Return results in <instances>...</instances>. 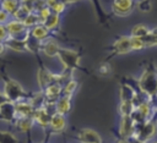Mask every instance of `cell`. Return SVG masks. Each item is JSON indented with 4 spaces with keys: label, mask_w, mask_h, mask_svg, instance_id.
Listing matches in <instances>:
<instances>
[{
    "label": "cell",
    "mask_w": 157,
    "mask_h": 143,
    "mask_svg": "<svg viewBox=\"0 0 157 143\" xmlns=\"http://www.w3.org/2000/svg\"><path fill=\"white\" fill-rule=\"evenodd\" d=\"M9 37V33L6 31L5 24H0V42H4Z\"/></svg>",
    "instance_id": "obj_34"
},
{
    "label": "cell",
    "mask_w": 157,
    "mask_h": 143,
    "mask_svg": "<svg viewBox=\"0 0 157 143\" xmlns=\"http://www.w3.org/2000/svg\"><path fill=\"white\" fill-rule=\"evenodd\" d=\"M22 23L25 24V27H26V28H32V27H34V26L39 24V23H40V21H39V17H38L37 12H33V11H32Z\"/></svg>",
    "instance_id": "obj_25"
},
{
    "label": "cell",
    "mask_w": 157,
    "mask_h": 143,
    "mask_svg": "<svg viewBox=\"0 0 157 143\" xmlns=\"http://www.w3.org/2000/svg\"><path fill=\"white\" fill-rule=\"evenodd\" d=\"M59 49H60L59 45H58L54 40H47V42L42 45V50H43V53H44L47 56H49V57L56 56Z\"/></svg>",
    "instance_id": "obj_18"
},
{
    "label": "cell",
    "mask_w": 157,
    "mask_h": 143,
    "mask_svg": "<svg viewBox=\"0 0 157 143\" xmlns=\"http://www.w3.org/2000/svg\"><path fill=\"white\" fill-rule=\"evenodd\" d=\"M99 73H102V75H105V73H109V65H107V64H104V65H102V66L99 67Z\"/></svg>",
    "instance_id": "obj_35"
},
{
    "label": "cell",
    "mask_w": 157,
    "mask_h": 143,
    "mask_svg": "<svg viewBox=\"0 0 157 143\" xmlns=\"http://www.w3.org/2000/svg\"><path fill=\"white\" fill-rule=\"evenodd\" d=\"M29 34H31L33 38H36V39H38V40H42V39H44V38L48 37L49 31H48L42 23H39V24L32 27V29L29 31Z\"/></svg>",
    "instance_id": "obj_19"
},
{
    "label": "cell",
    "mask_w": 157,
    "mask_h": 143,
    "mask_svg": "<svg viewBox=\"0 0 157 143\" xmlns=\"http://www.w3.org/2000/svg\"><path fill=\"white\" fill-rule=\"evenodd\" d=\"M50 117H52V115L48 112V110L45 109V106H42L39 109H36L33 111V115H32L33 121H36L37 123H39L43 127H45V126L49 125Z\"/></svg>",
    "instance_id": "obj_8"
},
{
    "label": "cell",
    "mask_w": 157,
    "mask_h": 143,
    "mask_svg": "<svg viewBox=\"0 0 157 143\" xmlns=\"http://www.w3.org/2000/svg\"><path fill=\"white\" fill-rule=\"evenodd\" d=\"M25 45H26V50L34 53V51H37V50L40 48V40L33 38V37L29 34V35L27 37V39L25 40Z\"/></svg>",
    "instance_id": "obj_23"
},
{
    "label": "cell",
    "mask_w": 157,
    "mask_h": 143,
    "mask_svg": "<svg viewBox=\"0 0 157 143\" xmlns=\"http://www.w3.org/2000/svg\"><path fill=\"white\" fill-rule=\"evenodd\" d=\"M118 143H130V142H128L126 139H120V141H118Z\"/></svg>",
    "instance_id": "obj_39"
},
{
    "label": "cell",
    "mask_w": 157,
    "mask_h": 143,
    "mask_svg": "<svg viewBox=\"0 0 157 143\" xmlns=\"http://www.w3.org/2000/svg\"><path fill=\"white\" fill-rule=\"evenodd\" d=\"M130 44H131V50H140L145 46L142 38H136V37H130Z\"/></svg>",
    "instance_id": "obj_30"
},
{
    "label": "cell",
    "mask_w": 157,
    "mask_h": 143,
    "mask_svg": "<svg viewBox=\"0 0 157 143\" xmlns=\"http://www.w3.org/2000/svg\"><path fill=\"white\" fill-rule=\"evenodd\" d=\"M0 143H18L15 134L7 131H0Z\"/></svg>",
    "instance_id": "obj_27"
},
{
    "label": "cell",
    "mask_w": 157,
    "mask_h": 143,
    "mask_svg": "<svg viewBox=\"0 0 157 143\" xmlns=\"http://www.w3.org/2000/svg\"><path fill=\"white\" fill-rule=\"evenodd\" d=\"M135 95H136V93L134 92V89L130 86H128V84L121 86V88H120V99H121V101H132Z\"/></svg>",
    "instance_id": "obj_21"
},
{
    "label": "cell",
    "mask_w": 157,
    "mask_h": 143,
    "mask_svg": "<svg viewBox=\"0 0 157 143\" xmlns=\"http://www.w3.org/2000/svg\"><path fill=\"white\" fill-rule=\"evenodd\" d=\"M64 9H65V4L63 2V1H56L52 7H50V10H52V12H54V13H56V15H59L60 12H63L64 11Z\"/></svg>",
    "instance_id": "obj_32"
},
{
    "label": "cell",
    "mask_w": 157,
    "mask_h": 143,
    "mask_svg": "<svg viewBox=\"0 0 157 143\" xmlns=\"http://www.w3.org/2000/svg\"><path fill=\"white\" fill-rule=\"evenodd\" d=\"M58 23H59V16L56 15V13H54V12H52L45 20H44V22L42 23L48 31L49 29H53V28H55L56 26H58Z\"/></svg>",
    "instance_id": "obj_24"
},
{
    "label": "cell",
    "mask_w": 157,
    "mask_h": 143,
    "mask_svg": "<svg viewBox=\"0 0 157 143\" xmlns=\"http://www.w3.org/2000/svg\"><path fill=\"white\" fill-rule=\"evenodd\" d=\"M31 12H32L31 6L25 5V4H20V6H18V7H17V10L12 13V16H13V20L20 21V22H23Z\"/></svg>",
    "instance_id": "obj_16"
},
{
    "label": "cell",
    "mask_w": 157,
    "mask_h": 143,
    "mask_svg": "<svg viewBox=\"0 0 157 143\" xmlns=\"http://www.w3.org/2000/svg\"><path fill=\"white\" fill-rule=\"evenodd\" d=\"M33 119L32 117H17L16 120V126L22 131V132H27L32 128L33 126Z\"/></svg>",
    "instance_id": "obj_22"
},
{
    "label": "cell",
    "mask_w": 157,
    "mask_h": 143,
    "mask_svg": "<svg viewBox=\"0 0 157 143\" xmlns=\"http://www.w3.org/2000/svg\"><path fill=\"white\" fill-rule=\"evenodd\" d=\"M9 18H10V15L7 12H5L4 10L0 9V24H5L9 22Z\"/></svg>",
    "instance_id": "obj_33"
},
{
    "label": "cell",
    "mask_w": 157,
    "mask_h": 143,
    "mask_svg": "<svg viewBox=\"0 0 157 143\" xmlns=\"http://www.w3.org/2000/svg\"><path fill=\"white\" fill-rule=\"evenodd\" d=\"M155 130H156L155 123H152V122H146V123H144L139 130H135V132H134L132 136H134L139 142L144 143V142L148 141V139L155 134Z\"/></svg>",
    "instance_id": "obj_4"
},
{
    "label": "cell",
    "mask_w": 157,
    "mask_h": 143,
    "mask_svg": "<svg viewBox=\"0 0 157 143\" xmlns=\"http://www.w3.org/2000/svg\"><path fill=\"white\" fill-rule=\"evenodd\" d=\"M78 138L82 143H101V136L90 128H85L78 133Z\"/></svg>",
    "instance_id": "obj_10"
},
{
    "label": "cell",
    "mask_w": 157,
    "mask_h": 143,
    "mask_svg": "<svg viewBox=\"0 0 157 143\" xmlns=\"http://www.w3.org/2000/svg\"><path fill=\"white\" fill-rule=\"evenodd\" d=\"M20 4H21L20 0H1V10L7 12L9 15H12L17 10Z\"/></svg>",
    "instance_id": "obj_20"
},
{
    "label": "cell",
    "mask_w": 157,
    "mask_h": 143,
    "mask_svg": "<svg viewBox=\"0 0 157 143\" xmlns=\"http://www.w3.org/2000/svg\"><path fill=\"white\" fill-rule=\"evenodd\" d=\"M4 44L6 48L15 50V51H25L26 50V45H25L23 40H17V39H13L11 37H7L4 40Z\"/></svg>",
    "instance_id": "obj_17"
},
{
    "label": "cell",
    "mask_w": 157,
    "mask_h": 143,
    "mask_svg": "<svg viewBox=\"0 0 157 143\" xmlns=\"http://www.w3.org/2000/svg\"><path fill=\"white\" fill-rule=\"evenodd\" d=\"M140 89L151 95L157 92V72L155 70H146L139 81Z\"/></svg>",
    "instance_id": "obj_2"
},
{
    "label": "cell",
    "mask_w": 157,
    "mask_h": 143,
    "mask_svg": "<svg viewBox=\"0 0 157 143\" xmlns=\"http://www.w3.org/2000/svg\"><path fill=\"white\" fill-rule=\"evenodd\" d=\"M15 110H16V116L18 117H32L33 111H34L31 103L23 101V100L15 103Z\"/></svg>",
    "instance_id": "obj_7"
},
{
    "label": "cell",
    "mask_w": 157,
    "mask_h": 143,
    "mask_svg": "<svg viewBox=\"0 0 157 143\" xmlns=\"http://www.w3.org/2000/svg\"><path fill=\"white\" fill-rule=\"evenodd\" d=\"M76 87H77V82L74 81V79H70V81L65 84V87H64V95L70 97V95L74 93V90L76 89Z\"/></svg>",
    "instance_id": "obj_31"
},
{
    "label": "cell",
    "mask_w": 157,
    "mask_h": 143,
    "mask_svg": "<svg viewBox=\"0 0 157 143\" xmlns=\"http://www.w3.org/2000/svg\"><path fill=\"white\" fill-rule=\"evenodd\" d=\"M37 0H21V4H25V5H28V6H31V9H32V4H34Z\"/></svg>",
    "instance_id": "obj_36"
},
{
    "label": "cell",
    "mask_w": 157,
    "mask_h": 143,
    "mask_svg": "<svg viewBox=\"0 0 157 143\" xmlns=\"http://www.w3.org/2000/svg\"><path fill=\"white\" fill-rule=\"evenodd\" d=\"M49 125H50V127L54 132H61L66 126V121H65L64 115H60V114H56V112L53 114L52 117H50Z\"/></svg>",
    "instance_id": "obj_13"
},
{
    "label": "cell",
    "mask_w": 157,
    "mask_h": 143,
    "mask_svg": "<svg viewBox=\"0 0 157 143\" xmlns=\"http://www.w3.org/2000/svg\"><path fill=\"white\" fill-rule=\"evenodd\" d=\"M71 108V103H70V97H61L56 100V104H55V110H56V114H60V115H64L66 112H69Z\"/></svg>",
    "instance_id": "obj_15"
},
{
    "label": "cell",
    "mask_w": 157,
    "mask_h": 143,
    "mask_svg": "<svg viewBox=\"0 0 157 143\" xmlns=\"http://www.w3.org/2000/svg\"><path fill=\"white\" fill-rule=\"evenodd\" d=\"M5 49H6V46H5V44H4V42H0V55L5 51Z\"/></svg>",
    "instance_id": "obj_37"
},
{
    "label": "cell",
    "mask_w": 157,
    "mask_h": 143,
    "mask_svg": "<svg viewBox=\"0 0 157 143\" xmlns=\"http://www.w3.org/2000/svg\"><path fill=\"white\" fill-rule=\"evenodd\" d=\"M132 110H134L132 101H121V104H120V112L123 114V116H130Z\"/></svg>",
    "instance_id": "obj_28"
},
{
    "label": "cell",
    "mask_w": 157,
    "mask_h": 143,
    "mask_svg": "<svg viewBox=\"0 0 157 143\" xmlns=\"http://www.w3.org/2000/svg\"><path fill=\"white\" fill-rule=\"evenodd\" d=\"M5 101H7V99L5 98V95H4L2 93H0V105H1V104H4Z\"/></svg>",
    "instance_id": "obj_38"
},
{
    "label": "cell",
    "mask_w": 157,
    "mask_h": 143,
    "mask_svg": "<svg viewBox=\"0 0 157 143\" xmlns=\"http://www.w3.org/2000/svg\"><path fill=\"white\" fill-rule=\"evenodd\" d=\"M114 50L118 54H125L131 50V44H130V37H121L119 38L115 44H114Z\"/></svg>",
    "instance_id": "obj_14"
},
{
    "label": "cell",
    "mask_w": 157,
    "mask_h": 143,
    "mask_svg": "<svg viewBox=\"0 0 157 143\" xmlns=\"http://www.w3.org/2000/svg\"><path fill=\"white\" fill-rule=\"evenodd\" d=\"M5 98L7 99V101L11 103H17L23 100L25 98V90L22 88V86L16 82L15 79H7L4 83V93Z\"/></svg>",
    "instance_id": "obj_1"
},
{
    "label": "cell",
    "mask_w": 157,
    "mask_h": 143,
    "mask_svg": "<svg viewBox=\"0 0 157 143\" xmlns=\"http://www.w3.org/2000/svg\"><path fill=\"white\" fill-rule=\"evenodd\" d=\"M56 56H58V57L60 59V61L63 62L64 67H65L66 70H70V71H72L74 68H76V67L78 66V64H80V56H78V54H77L76 51H74V50L61 49V48H60Z\"/></svg>",
    "instance_id": "obj_3"
},
{
    "label": "cell",
    "mask_w": 157,
    "mask_h": 143,
    "mask_svg": "<svg viewBox=\"0 0 157 143\" xmlns=\"http://www.w3.org/2000/svg\"><path fill=\"white\" fill-rule=\"evenodd\" d=\"M135 132V123L130 116H123L120 122V134L123 137H130Z\"/></svg>",
    "instance_id": "obj_11"
},
{
    "label": "cell",
    "mask_w": 157,
    "mask_h": 143,
    "mask_svg": "<svg viewBox=\"0 0 157 143\" xmlns=\"http://www.w3.org/2000/svg\"><path fill=\"white\" fill-rule=\"evenodd\" d=\"M0 1H1V0H0Z\"/></svg>",
    "instance_id": "obj_41"
},
{
    "label": "cell",
    "mask_w": 157,
    "mask_h": 143,
    "mask_svg": "<svg viewBox=\"0 0 157 143\" xmlns=\"http://www.w3.org/2000/svg\"><path fill=\"white\" fill-rule=\"evenodd\" d=\"M0 117L7 122H11L16 119V110H15V103L5 101L0 105Z\"/></svg>",
    "instance_id": "obj_5"
},
{
    "label": "cell",
    "mask_w": 157,
    "mask_h": 143,
    "mask_svg": "<svg viewBox=\"0 0 157 143\" xmlns=\"http://www.w3.org/2000/svg\"><path fill=\"white\" fill-rule=\"evenodd\" d=\"M134 1L132 0H114L113 2V11L117 15L125 16L132 10Z\"/></svg>",
    "instance_id": "obj_6"
},
{
    "label": "cell",
    "mask_w": 157,
    "mask_h": 143,
    "mask_svg": "<svg viewBox=\"0 0 157 143\" xmlns=\"http://www.w3.org/2000/svg\"><path fill=\"white\" fill-rule=\"evenodd\" d=\"M148 28L146 27V26H144V24H137V26H135L134 28H132V31H131V33H132V37H136V38H144L145 35H147L148 34Z\"/></svg>",
    "instance_id": "obj_26"
},
{
    "label": "cell",
    "mask_w": 157,
    "mask_h": 143,
    "mask_svg": "<svg viewBox=\"0 0 157 143\" xmlns=\"http://www.w3.org/2000/svg\"><path fill=\"white\" fill-rule=\"evenodd\" d=\"M142 40H144V43L147 44V45L157 44V28L153 29V31H151V32H148V34L145 35V37L142 38Z\"/></svg>",
    "instance_id": "obj_29"
},
{
    "label": "cell",
    "mask_w": 157,
    "mask_h": 143,
    "mask_svg": "<svg viewBox=\"0 0 157 143\" xmlns=\"http://www.w3.org/2000/svg\"><path fill=\"white\" fill-rule=\"evenodd\" d=\"M38 83H39V87L42 89H45L49 84L55 83L54 82V75L50 71H48L47 68H40L38 71Z\"/></svg>",
    "instance_id": "obj_12"
},
{
    "label": "cell",
    "mask_w": 157,
    "mask_h": 143,
    "mask_svg": "<svg viewBox=\"0 0 157 143\" xmlns=\"http://www.w3.org/2000/svg\"><path fill=\"white\" fill-rule=\"evenodd\" d=\"M61 93V87L59 83H52L49 84L45 89H44V98L49 101V103H54L59 99V95Z\"/></svg>",
    "instance_id": "obj_9"
},
{
    "label": "cell",
    "mask_w": 157,
    "mask_h": 143,
    "mask_svg": "<svg viewBox=\"0 0 157 143\" xmlns=\"http://www.w3.org/2000/svg\"><path fill=\"white\" fill-rule=\"evenodd\" d=\"M66 1V2H75V1H78V0H63V2Z\"/></svg>",
    "instance_id": "obj_40"
}]
</instances>
